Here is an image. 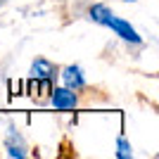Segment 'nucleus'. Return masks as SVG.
Here are the masks:
<instances>
[{"instance_id": "nucleus-7", "label": "nucleus", "mask_w": 159, "mask_h": 159, "mask_svg": "<svg viewBox=\"0 0 159 159\" xmlns=\"http://www.w3.org/2000/svg\"><path fill=\"white\" fill-rule=\"evenodd\" d=\"M114 157H116V159H133V157H135L131 140H128L124 133L116 135V140H114Z\"/></svg>"}, {"instance_id": "nucleus-6", "label": "nucleus", "mask_w": 159, "mask_h": 159, "mask_svg": "<svg viewBox=\"0 0 159 159\" xmlns=\"http://www.w3.org/2000/svg\"><path fill=\"white\" fill-rule=\"evenodd\" d=\"M86 17L98 26H107V21L114 17V10L109 5H105V2H93V5H88Z\"/></svg>"}, {"instance_id": "nucleus-8", "label": "nucleus", "mask_w": 159, "mask_h": 159, "mask_svg": "<svg viewBox=\"0 0 159 159\" xmlns=\"http://www.w3.org/2000/svg\"><path fill=\"white\" fill-rule=\"evenodd\" d=\"M121 2H138V0H121Z\"/></svg>"}, {"instance_id": "nucleus-2", "label": "nucleus", "mask_w": 159, "mask_h": 159, "mask_svg": "<svg viewBox=\"0 0 159 159\" xmlns=\"http://www.w3.org/2000/svg\"><path fill=\"white\" fill-rule=\"evenodd\" d=\"M2 150H5V157H10V159H26L29 157V143L14 124H10L7 131H5Z\"/></svg>"}, {"instance_id": "nucleus-5", "label": "nucleus", "mask_w": 159, "mask_h": 159, "mask_svg": "<svg viewBox=\"0 0 159 159\" xmlns=\"http://www.w3.org/2000/svg\"><path fill=\"white\" fill-rule=\"evenodd\" d=\"M57 71H60V66L55 62H50L48 57H36L29 66V74H31L33 81H50L52 83L57 79Z\"/></svg>"}, {"instance_id": "nucleus-1", "label": "nucleus", "mask_w": 159, "mask_h": 159, "mask_svg": "<svg viewBox=\"0 0 159 159\" xmlns=\"http://www.w3.org/2000/svg\"><path fill=\"white\" fill-rule=\"evenodd\" d=\"M105 29H109V31L116 36V38H121L126 45H131V48H143L145 45V38L140 36V31L135 26H133L131 21H126V19H121V17H116L114 14L112 19L107 21V26Z\"/></svg>"}, {"instance_id": "nucleus-3", "label": "nucleus", "mask_w": 159, "mask_h": 159, "mask_svg": "<svg viewBox=\"0 0 159 159\" xmlns=\"http://www.w3.org/2000/svg\"><path fill=\"white\" fill-rule=\"evenodd\" d=\"M57 76H60L62 86L71 88L74 93H83L88 88V76H86V69L81 64H66L62 66L60 71H57Z\"/></svg>"}, {"instance_id": "nucleus-4", "label": "nucleus", "mask_w": 159, "mask_h": 159, "mask_svg": "<svg viewBox=\"0 0 159 159\" xmlns=\"http://www.w3.org/2000/svg\"><path fill=\"white\" fill-rule=\"evenodd\" d=\"M48 93H50L48 102L52 107H57V109H74V107L81 105L79 93H74L71 88H66V86H55V88H50Z\"/></svg>"}]
</instances>
